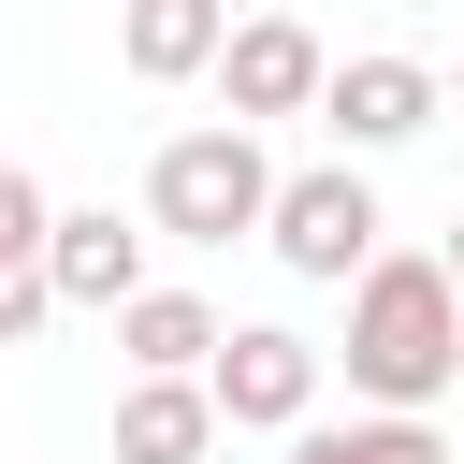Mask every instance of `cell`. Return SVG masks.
I'll return each instance as SVG.
<instances>
[{"instance_id":"cell-1","label":"cell","mask_w":464,"mask_h":464,"mask_svg":"<svg viewBox=\"0 0 464 464\" xmlns=\"http://www.w3.org/2000/svg\"><path fill=\"white\" fill-rule=\"evenodd\" d=\"M348 392L420 420L435 392H464V276L450 261H377L348 290Z\"/></svg>"},{"instance_id":"cell-2","label":"cell","mask_w":464,"mask_h":464,"mask_svg":"<svg viewBox=\"0 0 464 464\" xmlns=\"http://www.w3.org/2000/svg\"><path fill=\"white\" fill-rule=\"evenodd\" d=\"M276 160H261V130L246 116H218V130H174L160 160H145V218L174 232V246H232V232H276Z\"/></svg>"},{"instance_id":"cell-3","label":"cell","mask_w":464,"mask_h":464,"mask_svg":"<svg viewBox=\"0 0 464 464\" xmlns=\"http://www.w3.org/2000/svg\"><path fill=\"white\" fill-rule=\"evenodd\" d=\"M261 246H276V261H290L304 290H362V276L392 261V246H377V188H362L348 160L290 174V188H276V232H261Z\"/></svg>"},{"instance_id":"cell-4","label":"cell","mask_w":464,"mask_h":464,"mask_svg":"<svg viewBox=\"0 0 464 464\" xmlns=\"http://www.w3.org/2000/svg\"><path fill=\"white\" fill-rule=\"evenodd\" d=\"M218 420H232V435H304V420H319V348H304L290 319H232V348H218Z\"/></svg>"},{"instance_id":"cell-5","label":"cell","mask_w":464,"mask_h":464,"mask_svg":"<svg viewBox=\"0 0 464 464\" xmlns=\"http://www.w3.org/2000/svg\"><path fill=\"white\" fill-rule=\"evenodd\" d=\"M218 102L261 130V116H319L334 102V58H319V29L304 14H246L232 29V58H218Z\"/></svg>"},{"instance_id":"cell-6","label":"cell","mask_w":464,"mask_h":464,"mask_svg":"<svg viewBox=\"0 0 464 464\" xmlns=\"http://www.w3.org/2000/svg\"><path fill=\"white\" fill-rule=\"evenodd\" d=\"M435 102H450V72L435 58H334V145L348 160H377V145H406V130H435Z\"/></svg>"},{"instance_id":"cell-7","label":"cell","mask_w":464,"mask_h":464,"mask_svg":"<svg viewBox=\"0 0 464 464\" xmlns=\"http://www.w3.org/2000/svg\"><path fill=\"white\" fill-rule=\"evenodd\" d=\"M232 420H218V377H130L116 392V464H203Z\"/></svg>"},{"instance_id":"cell-8","label":"cell","mask_w":464,"mask_h":464,"mask_svg":"<svg viewBox=\"0 0 464 464\" xmlns=\"http://www.w3.org/2000/svg\"><path fill=\"white\" fill-rule=\"evenodd\" d=\"M116 58L145 87H188V72L232 58V0H116Z\"/></svg>"},{"instance_id":"cell-9","label":"cell","mask_w":464,"mask_h":464,"mask_svg":"<svg viewBox=\"0 0 464 464\" xmlns=\"http://www.w3.org/2000/svg\"><path fill=\"white\" fill-rule=\"evenodd\" d=\"M44 276H58V304H145V232H130L116 203H72Z\"/></svg>"},{"instance_id":"cell-10","label":"cell","mask_w":464,"mask_h":464,"mask_svg":"<svg viewBox=\"0 0 464 464\" xmlns=\"http://www.w3.org/2000/svg\"><path fill=\"white\" fill-rule=\"evenodd\" d=\"M116 348H130V377H218L232 319L203 290H145V304H116Z\"/></svg>"},{"instance_id":"cell-11","label":"cell","mask_w":464,"mask_h":464,"mask_svg":"<svg viewBox=\"0 0 464 464\" xmlns=\"http://www.w3.org/2000/svg\"><path fill=\"white\" fill-rule=\"evenodd\" d=\"M348 450H362V464H464L435 420H392V406H377V420H348Z\"/></svg>"},{"instance_id":"cell-12","label":"cell","mask_w":464,"mask_h":464,"mask_svg":"<svg viewBox=\"0 0 464 464\" xmlns=\"http://www.w3.org/2000/svg\"><path fill=\"white\" fill-rule=\"evenodd\" d=\"M58 319V276H0V334H44Z\"/></svg>"},{"instance_id":"cell-13","label":"cell","mask_w":464,"mask_h":464,"mask_svg":"<svg viewBox=\"0 0 464 464\" xmlns=\"http://www.w3.org/2000/svg\"><path fill=\"white\" fill-rule=\"evenodd\" d=\"M290 464H362V450H348V420H304V435H290Z\"/></svg>"},{"instance_id":"cell-14","label":"cell","mask_w":464,"mask_h":464,"mask_svg":"<svg viewBox=\"0 0 464 464\" xmlns=\"http://www.w3.org/2000/svg\"><path fill=\"white\" fill-rule=\"evenodd\" d=\"M450 276H464V218H450Z\"/></svg>"},{"instance_id":"cell-15","label":"cell","mask_w":464,"mask_h":464,"mask_svg":"<svg viewBox=\"0 0 464 464\" xmlns=\"http://www.w3.org/2000/svg\"><path fill=\"white\" fill-rule=\"evenodd\" d=\"M450 102H464V72H450Z\"/></svg>"}]
</instances>
